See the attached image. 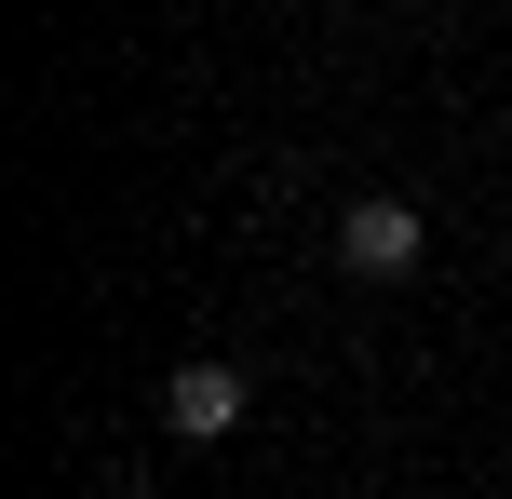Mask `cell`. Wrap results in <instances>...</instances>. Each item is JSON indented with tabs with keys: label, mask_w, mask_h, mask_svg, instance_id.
<instances>
[{
	"label": "cell",
	"mask_w": 512,
	"mask_h": 499,
	"mask_svg": "<svg viewBox=\"0 0 512 499\" xmlns=\"http://www.w3.org/2000/svg\"><path fill=\"white\" fill-rule=\"evenodd\" d=\"M337 270H351V284H418V270H432V216H418L405 189H364V203L337 216Z\"/></svg>",
	"instance_id": "1"
},
{
	"label": "cell",
	"mask_w": 512,
	"mask_h": 499,
	"mask_svg": "<svg viewBox=\"0 0 512 499\" xmlns=\"http://www.w3.org/2000/svg\"><path fill=\"white\" fill-rule=\"evenodd\" d=\"M243 405H256V378H243V365H176V378H162V432H189V446L243 432Z\"/></svg>",
	"instance_id": "2"
}]
</instances>
